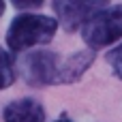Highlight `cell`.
<instances>
[{
    "instance_id": "cell-1",
    "label": "cell",
    "mask_w": 122,
    "mask_h": 122,
    "mask_svg": "<svg viewBox=\"0 0 122 122\" xmlns=\"http://www.w3.org/2000/svg\"><path fill=\"white\" fill-rule=\"evenodd\" d=\"M58 30V21L39 13L17 15L6 30V45L11 51H26L34 45H45L54 39Z\"/></svg>"
},
{
    "instance_id": "cell-2",
    "label": "cell",
    "mask_w": 122,
    "mask_h": 122,
    "mask_svg": "<svg viewBox=\"0 0 122 122\" xmlns=\"http://www.w3.org/2000/svg\"><path fill=\"white\" fill-rule=\"evenodd\" d=\"M81 36L90 49H103L122 39V4L101 9L81 26Z\"/></svg>"
},
{
    "instance_id": "cell-3",
    "label": "cell",
    "mask_w": 122,
    "mask_h": 122,
    "mask_svg": "<svg viewBox=\"0 0 122 122\" xmlns=\"http://www.w3.org/2000/svg\"><path fill=\"white\" fill-rule=\"evenodd\" d=\"M60 64L62 62L58 54L34 51L21 60L19 69H21V77L30 86H51V84H60Z\"/></svg>"
},
{
    "instance_id": "cell-4",
    "label": "cell",
    "mask_w": 122,
    "mask_h": 122,
    "mask_svg": "<svg viewBox=\"0 0 122 122\" xmlns=\"http://www.w3.org/2000/svg\"><path fill=\"white\" fill-rule=\"evenodd\" d=\"M107 2L109 0H54V11L58 24H62L66 32H75L84 26L86 19L105 9Z\"/></svg>"
},
{
    "instance_id": "cell-5",
    "label": "cell",
    "mask_w": 122,
    "mask_h": 122,
    "mask_svg": "<svg viewBox=\"0 0 122 122\" xmlns=\"http://www.w3.org/2000/svg\"><path fill=\"white\" fill-rule=\"evenodd\" d=\"M4 122H45V109L34 99H17L2 112Z\"/></svg>"
},
{
    "instance_id": "cell-6",
    "label": "cell",
    "mask_w": 122,
    "mask_h": 122,
    "mask_svg": "<svg viewBox=\"0 0 122 122\" xmlns=\"http://www.w3.org/2000/svg\"><path fill=\"white\" fill-rule=\"evenodd\" d=\"M94 62V49H84L75 51L71 58H66L60 64V84H73L77 81Z\"/></svg>"
},
{
    "instance_id": "cell-7",
    "label": "cell",
    "mask_w": 122,
    "mask_h": 122,
    "mask_svg": "<svg viewBox=\"0 0 122 122\" xmlns=\"http://www.w3.org/2000/svg\"><path fill=\"white\" fill-rule=\"evenodd\" d=\"M17 73H15V64H13V58L0 47V90L2 88H9L13 81H15Z\"/></svg>"
},
{
    "instance_id": "cell-8",
    "label": "cell",
    "mask_w": 122,
    "mask_h": 122,
    "mask_svg": "<svg viewBox=\"0 0 122 122\" xmlns=\"http://www.w3.org/2000/svg\"><path fill=\"white\" fill-rule=\"evenodd\" d=\"M107 64L112 66L114 75H116L118 79H122V43L107 54Z\"/></svg>"
},
{
    "instance_id": "cell-9",
    "label": "cell",
    "mask_w": 122,
    "mask_h": 122,
    "mask_svg": "<svg viewBox=\"0 0 122 122\" xmlns=\"http://www.w3.org/2000/svg\"><path fill=\"white\" fill-rule=\"evenodd\" d=\"M13 4L17 9H36L43 4V0H13Z\"/></svg>"
},
{
    "instance_id": "cell-10",
    "label": "cell",
    "mask_w": 122,
    "mask_h": 122,
    "mask_svg": "<svg viewBox=\"0 0 122 122\" xmlns=\"http://www.w3.org/2000/svg\"><path fill=\"white\" fill-rule=\"evenodd\" d=\"M56 122H71V120H69L66 116H60V118H58V120H56Z\"/></svg>"
},
{
    "instance_id": "cell-11",
    "label": "cell",
    "mask_w": 122,
    "mask_h": 122,
    "mask_svg": "<svg viewBox=\"0 0 122 122\" xmlns=\"http://www.w3.org/2000/svg\"><path fill=\"white\" fill-rule=\"evenodd\" d=\"M4 13V0H0V15Z\"/></svg>"
}]
</instances>
